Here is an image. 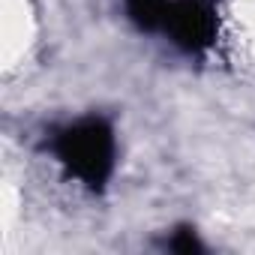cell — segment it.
<instances>
[{"label":"cell","mask_w":255,"mask_h":255,"mask_svg":"<svg viewBox=\"0 0 255 255\" xmlns=\"http://www.w3.org/2000/svg\"><path fill=\"white\" fill-rule=\"evenodd\" d=\"M48 150L72 180H78L90 192H102L117 162L114 126L99 114L78 117L51 132Z\"/></svg>","instance_id":"6da1fadb"},{"label":"cell","mask_w":255,"mask_h":255,"mask_svg":"<svg viewBox=\"0 0 255 255\" xmlns=\"http://www.w3.org/2000/svg\"><path fill=\"white\" fill-rule=\"evenodd\" d=\"M216 6L213 0H165L159 12V27L177 48L198 54L216 39Z\"/></svg>","instance_id":"7a4b0ae2"},{"label":"cell","mask_w":255,"mask_h":255,"mask_svg":"<svg viewBox=\"0 0 255 255\" xmlns=\"http://www.w3.org/2000/svg\"><path fill=\"white\" fill-rule=\"evenodd\" d=\"M162 3H165V0H126V6H129V18L141 30H156L159 27Z\"/></svg>","instance_id":"3957f363"},{"label":"cell","mask_w":255,"mask_h":255,"mask_svg":"<svg viewBox=\"0 0 255 255\" xmlns=\"http://www.w3.org/2000/svg\"><path fill=\"white\" fill-rule=\"evenodd\" d=\"M165 249H171V252H183V255H192V252H204V243L198 240L195 228L183 225V228H177V231L165 240Z\"/></svg>","instance_id":"277c9868"}]
</instances>
